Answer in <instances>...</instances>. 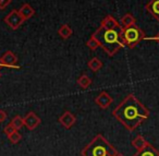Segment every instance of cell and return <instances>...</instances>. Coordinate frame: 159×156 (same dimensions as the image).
I'll list each match as a JSON object with an SVG mask.
<instances>
[{"label":"cell","mask_w":159,"mask_h":156,"mask_svg":"<svg viewBox=\"0 0 159 156\" xmlns=\"http://www.w3.org/2000/svg\"><path fill=\"white\" fill-rule=\"evenodd\" d=\"M112 115L125 129L134 131L139 125L149 118V110L133 94H129L117 107Z\"/></svg>","instance_id":"cell-1"},{"label":"cell","mask_w":159,"mask_h":156,"mask_svg":"<svg viewBox=\"0 0 159 156\" xmlns=\"http://www.w3.org/2000/svg\"><path fill=\"white\" fill-rule=\"evenodd\" d=\"M92 36L96 38L99 43V47H102L107 53V55L112 57L115 56L122 47L125 46V43L122 37V26L120 25L117 29H106L102 26L98 27L97 31Z\"/></svg>","instance_id":"cell-2"},{"label":"cell","mask_w":159,"mask_h":156,"mask_svg":"<svg viewBox=\"0 0 159 156\" xmlns=\"http://www.w3.org/2000/svg\"><path fill=\"white\" fill-rule=\"evenodd\" d=\"M117 154V149L102 134H97L81 151L82 156H116Z\"/></svg>","instance_id":"cell-3"},{"label":"cell","mask_w":159,"mask_h":156,"mask_svg":"<svg viewBox=\"0 0 159 156\" xmlns=\"http://www.w3.org/2000/svg\"><path fill=\"white\" fill-rule=\"evenodd\" d=\"M122 37L129 48H134L142 40L145 38V33L137 25L133 24L131 26L122 27Z\"/></svg>","instance_id":"cell-4"},{"label":"cell","mask_w":159,"mask_h":156,"mask_svg":"<svg viewBox=\"0 0 159 156\" xmlns=\"http://www.w3.org/2000/svg\"><path fill=\"white\" fill-rule=\"evenodd\" d=\"M3 21H5L6 24L11 27L12 30H18L19 27L23 24V22H24L25 20L22 18V16L20 14L19 10H12L9 14H7V16L5 17Z\"/></svg>","instance_id":"cell-5"},{"label":"cell","mask_w":159,"mask_h":156,"mask_svg":"<svg viewBox=\"0 0 159 156\" xmlns=\"http://www.w3.org/2000/svg\"><path fill=\"white\" fill-rule=\"evenodd\" d=\"M0 62L2 67L8 68H19L18 66V57L12 53L11 50H8L0 57Z\"/></svg>","instance_id":"cell-6"},{"label":"cell","mask_w":159,"mask_h":156,"mask_svg":"<svg viewBox=\"0 0 159 156\" xmlns=\"http://www.w3.org/2000/svg\"><path fill=\"white\" fill-rule=\"evenodd\" d=\"M40 123V118L33 111H30L26 116L24 117V125L29 130H34L37 128Z\"/></svg>","instance_id":"cell-7"},{"label":"cell","mask_w":159,"mask_h":156,"mask_svg":"<svg viewBox=\"0 0 159 156\" xmlns=\"http://www.w3.org/2000/svg\"><path fill=\"white\" fill-rule=\"evenodd\" d=\"M112 102H113L112 97L107 92H102L100 94H98V96H96V98H95V103L97 104L100 108H102V109H107V108L112 104Z\"/></svg>","instance_id":"cell-8"},{"label":"cell","mask_w":159,"mask_h":156,"mask_svg":"<svg viewBox=\"0 0 159 156\" xmlns=\"http://www.w3.org/2000/svg\"><path fill=\"white\" fill-rule=\"evenodd\" d=\"M76 121V118L75 116L70 111H64L61 116L59 117V122L61 125H63L66 129H70Z\"/></svg>","instance_id":"cell-9"},{"label":"cell","mask_w":159,"mask_h":156,"mask_svg":"<svg viewBox=\"0 0 159 156\" xmlns=\"http://www.w3.org/2000/svg\"><path fill=\"white\" fill-rule=\"evenodd\" d=\"M146 10L159 21V0H150L149 2L146 5Z\"/></svg>","instance_id":"cell-10"},{"label":"cell","mask_w":159,"mask_h":156,"mask_svg":"<svg viewBox=\"0 0 159 156\" xmlns=\"http://www.w3.org/2000/svg\"><path fill=\"white\" fill-rule=\"evenodd\" d=\"M133 156H159V152L149 143L145 149L137 151Z\"/></svg>","instance_id":"cell-11"},{"label":"cell","mask_w":159,"mask_h":156,"mask_svg":"<svg viewBox=\"0 0 159 156\" xmlns=\"http://www.w3.org/2000/svg\"><path fill=\"white\" fill-rule=\"evenodd\" d=\"M19 12H20V14L22 16V18L24 19V20H29V19H31L32 17L35 14V10H34L33 8L31 7V5H29V3H24V5L19 9Z\"/></svg>","instance_id":"cell-12"},{"label":"cell","mask_w":159,"mask_h":156,"mask_svg":"<svg viewBox=\"0 0 159 156\" xmlns=\"http://www.w3.org/2000/svg\"><path fill=\"white\" fill-rule=\"evenodd\" d=\"M100 25L104 26V27H106V29H110V30L117 29V27L120 26V24L118 23V21L116 20L112 16H107L106 18L102 21V24Z\"/></svg>","instance_id":"cell-13"},{"label":"cell","mask_w":159,"mask_h":156,"mask_svg":"<svg viewBox=\"0 0 159 156\" xmlns=\"http://www.w3.org/2000/svg\"><path fill=\"white\" fill-rule=\"evenodd\" d=\"M148 144H149V142H147V141L145 140V138H144L143 135H141V134H139V135L132 141V146L134 147V149H136L137 151H141V149H145Z\"/></svg>","instance_id":"cell-14"},{"label":"cell","mask_w":159,"mask_h":156,"mask_svg":"<svg viewBox=\"0 0 159 156\" xmlns=\"http://www.w3.org/2000/svg\"><path fill=\"white\" fill-rule=\"evenodd\" d=\"M58 34L60 35V37H62L63 40H68L69 37H71L73 34V31L68 24H63L60 26V29L58 30Z\"/></svg>","instance_id":"cell-15"},{"label":"cell","mask_w":159,"mask_h":156,"mask_svg":"<svg viewBox=\"0 0 159 156\" xmlns=\"http://www.w3.org/2000/svg\"><path fill=\"white\" fill-rule=\"evenodd\" d=\"M77 85H80L82 88H89L92 84V79L87 77L86 74H82L77 79Z\"/></svg>","instance_id":"cell-16"},{"label":"cell","mask_w":159,"mask_h":156,"mask_svg":"<svg viewBox=\"0 0 159 156\" xmlns=\"http://www.w3.org/2000/svg\"><path fill=\"white\" fill-rule=\"evenodd\" d=\"M136 22V19L130 13H126L125 16H123V18L121 19V25L122 27H126V26H131V25L135 24Z\"/></svg>","instance_id":"cell-17"},{"label":"cell","mask_w":159,"mask_h":156,"mask_svg":"<svg viewBox=\"0 0 159 156\" xmlns=\"http://www.w3.org/2000/svg\"><path fill=\"white\" fill-rule=\"evenodd\" d=\"M102 67V62L100 61V59H98V58H96V57L92 58L89 61V68L91 69L92 71H94V72H97Z\"/></svg>","instance_id":"cell-18"},{"label":"cell","mask_w":159,"mask_h":156,"mask_svg":"<svg viewBox=\"0 0 159 156\" xmlns=\"http://www.w3.org/2000/svg\"><path fill=\"white\" fill-rule=\"evenodd\" d=\"M10 123H11L16 130H20L21 128L24 125V118H22L21 116H16V117H13V119H12Z\"/></svg>","instance_id":"cell-19"},{"label":"cell","mask_w":159,"mask_h":156,"mask_svg":"<svg viewBox=\"0 0 159 156\" xmlns=\"http://www.w3.org/2000/svg\"><path fill=\"white\" fill-rule=\"evenodd\" d=\"M86 45H87V47H89V48L92 49V50H95V49H97L98 47H99V43H98V40H96L94 36H92V37L87 40Z\"/></svg>","instance_id":"cell-20"},{"label":"cell","mask_w":159,"mask_h":156,"mask_svg":"<svg viewBox=\"0 0 159 156\" xmlns=\"http://www.w3.org/2000/svg\"><path fill=\"white\" fill-rule=\"evenodd\" d=\"M8 138H9V140L11 141V143H13V144H16V143H19L21 140H22V135L19 133L18 130H16V131H14L12 134H10Z\"/></svg>","instance_id":"cell-21"},{"label":"cell","mask_w":159,"mask_h":156,"mask_svg":"<svg viewBox=\"0 0 159 156\" xmlns=\"http://www.w3.org/2000/svg\"><path fill=\"white\" fill-rule=\"evenodd\" d=\"M3 131H5V133L7 134L8 136H9L10 134H12L14 131H16V129L13 127V125H11V123H10V125H8L7 127H5V129H3Z\"/></svg>","instance_id":"cell-22"},{"label":"cell","mask_w":159,"mask_h":156,"mask_svg":"<svg viewBox=\"0 0 159 156\" xmlns=\"http://www.w3.org/2000/svg\"><path fill=\"white\" fill-rule=\"evenodd\" d=\"M11 2L12 0H0V10H5Z\"/></svg>","instance_id":"cell-23"},{"label":"cell","mask_w":159,"mask_h":156,"mask_svg":"<svg viewBox=\"0 0 159 156\" xmlns=\"http://www.w3.org/2000/svg\"><path fill=\"white\" fill-rule=\"evenodd\" d=\"M6 119H7V112L5 110L0 109V122H3Z\"/></svg>","instance_id":"cell-24"},{"label":"cell","mask_w":159,"mask_h":156,"mask_svg":"<svg viewBox=\"0 0 159 156\" xmlns=\"http://www.w3.org/2000/svg\"><path fill=\"white\" fill-rule=\"evenodd\" d=\"M146 40H157L158 42V44H159V33L157 34L156 36H154V37H147Z\"/></svg>","instance_id":"cell-25"},{"label":"cell","mask_w":159,"mask_h":156,"mask_svg":"<svg viewBox=\"0 0 159 156\" xmlns=\"http://www.w3.org/2000/svg\"><path fill=\"white\" fill-rule=\"evenodd\" d=\"M116 156H124V155H123V154H121V153H118Z\"/></svg>","instance_id":"cell-26"},{"label":"cell","mask_w":159,"mask_h":156,"mask_svg":"<svg viewBox=\"0 0 159 156\" xmlns=\"http://www.w3.org/2000/svg\"><path fill=\"white\" fill-rule=\"evenodd\" d=\"M1 67H2V64H1V62H0V68H1Z\"/></svg>","instance_id":"cell-27"},{"label":"cell","mask_w":159,"mask_h":156,"mask_svg":"<svg viewBox=\"0 0 159 156\" xmlns=\"http://www.w3.org/2000/svg\"><path fill=\"white\" fill-rule=\"evenodd\" d=\"M0 78H1V72H0Z\"/></svg>","instance_id":"cell-28"}]
</instances>
